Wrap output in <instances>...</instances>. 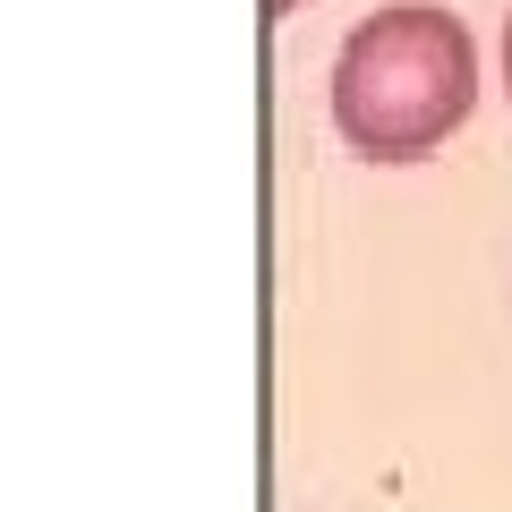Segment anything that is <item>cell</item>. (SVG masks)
<instances>
[{
    "instance_id": "obj_1",
    "label": "cell",
    "mask_w": 512,
    "mask_h": 512,
    "mask_svg": "<svg viewBox=\"0 0 512 512\" xmlns=\"http://www.w3.org/2000/svg\"><path fill=\"white\" fill-rule=\"evenodd\" d=\"M478 103V52L453 9H376L350 26L333 60V128L367 163H419L470 120Z\"/></svg>"
},
{
    "instance_id": "obj_2",
    "label": "cell",
    "mask_w": 512,
    "mask_h": 512,
    "mask_svg": "<svg viewBox=\"0 0 512 512\" xmlns=\"http://www.w3.org/2000/svg\"><path fill=\"white\" fill-rule=\"evenodd\" d=\"M291 9H299V0H265V18H291Z\"/></svg>"
},
{
    "instance_id": "obj_3",
    "label": "cell",
    "mask_w": 512,
    "mask_h": 512,
    "mask_svg": "<svg viewBox=\"0 0 512 512\" xmlns=\"http://www.w3.org/2000/svg\"><path fill=\"white\" fill-rule=\"evenodd\" d=\"M504 77H512V26H504Z\"/></svg>"
}]
</instances>
